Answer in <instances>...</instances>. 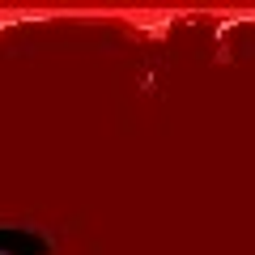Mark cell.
<instances>
[{
    "label": "cell",
    "mask_w": 255,
    "mask_h": 255,
    "mask_svg": "<svg viewBox=\"0 0 255 255\" xmlns=\"http://www.w3.org/2000/svg\"><path fill=\"white\" fill-rule=\"evenodd\" d=\"M0 251L9 255H51L43 230H26V226H0Z\"/></svg>",
    "instance_id": "obj_1"
}]
</instances>
